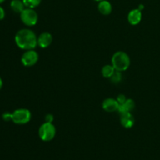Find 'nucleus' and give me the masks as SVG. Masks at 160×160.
<instances>
[{"label": "nucleus", "instance_id": "obj_1", "mask_svg": "<svg viewBox=\"0 0 160 160\" xmlns=\"http://www.w3.org/2000/svg\"><path fill=\"white\" fill-rule=\"evenodd\" d=\"M15 43L22 50L34 49L38 45V38L31 29L23 28L19 30L15 35Z\"/></svg>", "mask_w": 160, "mask_h": 160}, {"label": "nucleus", "instance_id": "obj_2", "mask_svg": "<svg viewBox=\"0 0 160 160\" xmlns=\"http://www.w3.org/2000/svg\"><path fill=\"white\" fill-rule=\"evenodd\" d=\"M111 62L117 71L123 72L129 68L131 65V58L125 52L118 51L112 55Z\"/></svg>", "mask_w": 160, "mask_h": 160}, {"label": "nucleus", "instance_id": "obj_3", "mask_svg": "<svg viewBox=\"0 0 160 160\" xmlns=\"http://www.w3.org/2000/svg\"><path fill=\"white\" fill-rule=\"evenodd\" d=\"M56 134V127L53 125L52 123L45 122L41 125L38 129L39 138L43 142H50L54 138Z\"/></svg>", "mask_w": 160, "mask_h": 160}, {"label": "nucleus", "instance_id": "obj_4", "mask_svg": "<svg viewBox=\"0 0 160 160\" xmlns=\"http://www.w3.org/2000/svg\"><path fill=\"white\" fill-rule=\"evenodd\" d=\"M31 120V112L29 109L20 108L12 112V121L15 124L24 125L29 123Z\"/></svg>", "mask_w": 160, "mask_h": 160}, {"label": "nucleus", "instance_id": "obj_5", "mask_svg": "<svg viewBox=\"0 0 160 160\" xmlns=\"http://www.w3.org/2000/svg\"><path fill=\"white\" fill-rule=\"evenodd\" d=\"M22 23L28 27H33L37 24L38 15L34 9L25 8L20 14Z\"/></svg>", "mask_w": 160, "mask_h": 160}, {"label": "nucleus", "instance_id": "obj_6", "mask_svg": "<svg viewBox=\"0 0 160 160\" xmlns=\"http://www.w3.org/2000/svg\"><path fill=\"white\" fill-rule=\"evenodd\" d=\"M38 53L35 51L34 49H30L26 50L23 53L21 56V60L22 64L24 67H30L34 66L38 61Z\"/></svg>", "mask_w": 160, "mask_h": 160}, {"label": "nucleus", "instance_id": "obj_7", "mask_svg": "<svg viewBox=\"0 0 160 160\" xmlns=\"http://www.w3.org/2000/svg\"><path fill=\"white\" fill-rule=\"evenodd\" d=\"M102 109L106 112H113L118 111L120 104H119V102L116 98H107L102 102Z\"/></svg>", "mask_w": 160, "mask_h": 160}, {"label": "nucleus", "instance_id": "obj_8", "mask_svg": "<svg viewBox=\"0 0 160 160\" xmlns=\"http://www.w3.org/2000/svg\"><path fill=\"white\" fill-rule=\"evenodd\" d=\"M120 123L123 128L129 129L134 126V123H135V120H134V116L132 115L131 112H123V113L120 114Z\"/></svg>", "mask_w": 160, "mask_h": 160}, {"label": "nucleus", "instance_id": "obj_9", "mask_svg": "<svg viewBox=\"0 0 160 160\" xmlns=\"http://www.w3.org/2000/svg\"><path fill=\"white\" fill-rule=\"evenodd\" d=\"M52 42V36L49 32H43L38 37V46L46 48Z\"/></svg>", "mask_w": 160, "mask_h": 160}, {"label": "nucleus", "instance_id": "obj_10", "mask_svg": "<svg viewBox=\"0 0 160 160\" xmlns=\"http://www.w3.org/2000/svg\"><path fill=\"white\" fill-rule=\"evenodd\" d=\"M142 19V12L140 9H134L129 12L128 15V23L131 25L135 26L138 25Z\"/></svg>", "mask_w": 160, "mask_h": 160}, {"label": "nucleus", "instance_id": "obj_11", "mask_svg": "<svg viewBox=\"0 0 160 160\" xmlns=\"http://www.w3.org/2000/svg\"><path fill=\"white\" fill-rule=\"evenodd\" d=\"M98 9L100 13L102 14V15H109L112 11V4L107 0H102V1L98 2Z\"/></svg>", "mask_w": 160, "mask_h": 160}, {"label": "nucleus", "instance_id": "obj_12", "mask_svg": "<svg viewBox=\"0 0 160 160\" xmlns=\"http://www.w3.org/2000/svg\"><path fill=\"white\" fill-rule=\"evenodd\" d=\"M134 107H135V102H134V100L131 99V98H127L126 102L123 104L120 105L118 112L121 114L123 112H131L134 109Z\"/></svg>", "mask_w": 160, "mask_h": 160}, {"label": "nucleus", "instance_id": "obj_13", "mask_svg": "<svg viewBox=\"0 0 160 160\" xmlns=\"http://www.w3.org/2000/svg\"><path fill=\"white\" fill-rule=\"evenodd\" d=\"M10 8L16 13H21L25 9V6L22 0H12L10 2Z\"/></svg>", "mask_w": 160, "mask_h": 160}, {"label": "nucleus", "instance_id": "obj_14", "mask_svg": "<svg viewBox=\"0 0 160 160\" xmlns=\"http://www.w3.org/2000/svg\"><path fill=\"white\" fill-rule=\"evenodd\" d=\"M116 72L115 68L112 67V65H109V64H107V65L103 66V67L102 68V75L104 78H110L112 75L114 74V73Z\"/></svg>", "mask_w": 160, "mask_h": 160}, {"label": "nucleus", "instance_id": "obj_15", "mask_svg": "<svg viewBox=\"0 0 160 160\" xmlns=\"http://www.w3.org/2000/svg\"><path fill=\"white\" fill-rule=\"evenodd\" d=\"M22 1H23L26 8L34 9V8L38 7L41 4L42 0H22Z\"/></svg>", "mask_w": 160, "mask_h": 160}, {"label": "nucleus", "instance_id": "obj_16", "mask_svg": "<svg viewBox=\"0 0 160 160\" xmlns=\"http://www.w3.org/2000/svg\"><path fill=\"white\" fill-rule=\"evenodd\" d=\"M122 78H123V75H122V72L117 71L114 73V74L109 79H110L111 82H112L113 84H118L120 81H122Z\"/></svg>", "mask_w": 160, "mask_h": 160}, {"label": "nucleus", "instance_id": "obj_17", "mask_svg": "<svg viewBox=\"0 0 160 160\" xmlns=\"http://www.w3.org/2000/svg\"><path fill=\"white\" fill-rule=\"evenodd\" d=\"M2 118L4 121H12V113L6 112L2 115Z\"/></svg>", "mask_w": 160, "mask_h": 160}, {"label": "nucleus", "instance_id": "obj_18", "mask_svg": "<svg viewBox=\"0 0 160 160\" xmlns=\"http://www.w3.org/2000/svg\"><path fill=\"white\" fill-rule=\"evenodd\" d=\"M116 99L117 100V102H119V104L122 105V104H123L125 102H126L127 98L124 95H123V94H120V95H119L117 97V98H116Z\"/></svg>", "mask_w": 160, "mask_h": 160}, {"label": "nucleus", "instance_id": "obj_19", "mask_svg": "<svg viewBox=\"0 0 160 160\" xmlns=\"http://www.w3.org/2000/svg\"><path fill=\"white\" fill-rule=\"evenodd\" d=\"M53 120H54V118H53V116L52 115V114H47V115L45 116V122H48V123H52Z\"/></svg>", "mask_w": 160, "mask_h": 160}, {"label": "nucleus", "instance_id": "obj_20", "mask_svg": "<svg viewBox=\"0 0 160 160\" xmlns=\"http://www.w3.org/2000/svg\"><path fill=\"white\" fill-rule=\"evenodd\" d=\"M6 17V12H5L4 9L0 6V20H3Z\"/></svg>", "mask_w": 160, "mask_h": 160}, {"label": "nucleus", "instance_id": "obj_21", "mask_svg": "<svg viewBox=\"0 0 160 160\" xmlns=\"http://www.w3.org/2000/svg\"><path fill=\"white\" fill-rule=\"evenodd\" d=\"M144 8H145V6H144L142 4H140V5H139V6H138V9H140L141 11H142L144 9Z\"/></svg>", "mask_w": 160, "mask_h": 160}, {"label": "nucleus", "instance_id": "obj_22", "mask_svg": "<svg viewBox=\"0 0 160 160\" xmlns=\"http://www.w3.org/2000/svg\"><path fill=\"white\" fill-rule=\"evenodd\" d=\"M3 86V81H2V79L1 78H0V90L2 89V88Z\"/></svg>", "mask_w": 160, "mask_h": 160}, {"label": "nucleus", "instance_id": "obj_23", "mask_svg": "<svg viewBox=\"0 0 160 160\" xmlns=\"http://www.w3.org/2000/svg\"><path fill=\"white\" fill-rule=\"evenodd\" d=\"M5 1H6V0H0V4H2V3L4 2Z\"/></svg>", "mask_w": 160, "mask_h": 160}, {"label": "nucleus", "instance_id": "obj_24", "mask_svg": "<svg viewBox=\"0 0 160 160\" xmlns=\"http://www.w3.org/2000/svg\"><path fill=\"white\" fill-rule=\"evenodd\" d=\"M94 1H95V2H99L102 1V0H94Z\"/></svg>", "mask_w": 160, "mask_h": 160}]
</instances>
